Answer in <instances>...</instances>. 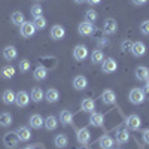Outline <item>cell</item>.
<instances>
[{
  "mask_svg": "<svg viewBox=\"0 0 149 149\" xmlns=\"http://www.w3.org/2000/svg\"><path fill=\"white\" fill-rule=\"evenodd\" d=\"M145 98H146V94L142 88H133L128 94V100L131 104H136V106H139L145 102Z\"/></svg>",
  "mask_w": 149,
  "mask_h": 149,
  "instance_id": "1",
  "label": "cell"
},
{
  "mask_svg": "<svg viewBox=\"0 0 149 149\" xmlns=\"http://www.w3.org/2000/svg\"><path fill=\"white\" fill-rule=\"evenodd\" d=\"M118 69V63L115 61V58H104L102 63V72L103 73H113Z\"/></svg>",
  "mask_w": 149,
  "mask_h": 149,
  "instance_id": "2",
  "label": "cell"
},
{
  "mask_svg": "<svg viewBox=\"0 0 149 149\" xmlns=\"http://www.w3.org/2000/svg\"><path fill=\"white\" fill-rule=\"evenodd\" d=\"M34 31H36V27H34L33 21H26L22 26H19V34L22 37H31Z\"/></svg>",
  "mask_w": 149,
  "mask_h": 149,
  "instance_id": "3",
  "label": "cell"
},
{
  "mask_svg": "<svg viewBox=\"0 0 149 149\" xmlns=\"http://www.w3.org/2000/svg\"><path fill=\"white\" fill-rule=\"evenodd\" d=\"M30 100H31V98H30V95L26 91H18L15 94V104L18 107H27Z\"/></svg>",
  "mask_w": 149,
  "mask_h": 149,
  "instance_id": "4",
  "label": "cell"
},
{
  "mask_svg": "<svg viewBox=\"0 0 149 149\" xmlns=\"http://www.w3.org/2000/svg\"><path fill=\"white\" fill-rule=\"evenodd\" d=\"M3 143H5L6 148H17L18 143H19V139H18L17 133H10V131L6 133L3 136Z\"/></svg>",
  "mask_w": 149,
  "mask_h": 149,
  "instance_id": "5",
  "label": "cell"
},
{
  "mask_svg": "<svg viewBox=\"0 0 149 149\" xmlns=\"http://www.w3.org/2000/svg\"><path fill=\"white\" fill-rule=\"evenodd\" d=\"M116 29H118V24L113 18H107L103 24V33L110 36V34H115L116 33Z\"/></svg>",
  "mask_w": 149,
  "mask_h": 149,
  "instance_id": "6",
  "label": "cell"
},
{
  "mask_svg": "<svg viewBox=\"0 0 149 149\" xmlns=\"http://www.w3.org/2000/svg\"><path fill=\"white\" fill-rule=\"evenodd\" d=\"M86 57H88V49H86V46L84 45H78L74 46L73 49V58L76 61H84Z\"/></svg>",
  "mask_w": 149,
  "mask_h": 149,
  "instance_id": "7",
  "label": "cell"
},
{
  "mask_svg": "<svg viewBox=\"0 0 149 149\" xmlns=\"http://www.w3.org/2000/svg\"><path fill=\"white\" fill-rule=\"evenodd\" d=\"M93 31H94L93 22H88V21L79 22V26H78V33H79L81 36H91Z\"/></svg>",
  "mask_w": 149,
  "mask_h": 149,
  "instance_id": "8",
  "label": "cell"
},
{
  "mask_svg": "<svg viewBox=\"0 0 149 149\" xmlns=\"http://www.w3.org/2000/svg\"><path fill=\"white\" fill-rule=\"evenodd\" d=\"M115 140H116L118 145H125V143H128V140H130V133H128V130H127V128H119V130H116Z\"/></svg>",
  "mask_w": 149,
  "mask_h": 149,
  "instance_id": "9",
  "label": "cell"
},
{
  "mask_svg": "<svg viewBox=\"0 0 149 149\" xmlns=\"http://www.w3.org/2000/svg\"><path fill=\"white\" fill-rule=\"evenodd\" d=\"M2 54H3V58H5L6 61H14V60L18 57L17 48H15V46H12V45L5 46V48H3V51H2Z\"/></svg>",
  "mask_w": 149,
  "mask_h": 149,
  "instance_id": "10",
  "label": "cell"
},
{
  "mask_svg": "<svg viewBox=\"0 0 149 149\" xmlns=\"http://www.w3.org/2000/svg\"><path fill=\"white\" fill-rule=\"evenodd\" d=\"M125 124L130 130H139L140 128V124H142V119L139 115H128L127 119H125Z\"/></svg>",
  "mask_w": 149,
  "mask_h": 149,
  "instance_id": "11",
  "label": "cell"
},
{
  "mask_svg": "<svg viewBox=\"0 0 149 149\" xmlns=\"http://www.w3.org/2000/svg\"><path fill=\"white\" fill-rule=\"evenodd\" d=\"M43 122H45V119H43L42 115H39V113H33V115L29 118V125H30L31 128H34V130L42 128V127H43Z\"/></svg>",
  "mask_w": 149,
  "mask_h": 149,
  "instance_id": "12",
  "label": "cell"
},
{
  "mask_svg": "<svg viewBox=\"0 0 149 149\" xmlns=\"http://www.w3.org/2000/svg\"><path fill=\"white\" fill-rule=\"evenodd\" d=\"M134 57H143L146 54V45L143 42H134L133 46H131V51H130Z\"/></svg>",
  "mask_w": 149,
  "mask_h": 149,
  "instance_id": "13",
  "label": "cell"
},
{
  "mask_svg": "<svg viewBox=\"0 0 149 149\" xmlns=\"http://www.w3.org/2000/svg\"><path fill=\"white\" fill-rule=\"evenodd\" d=\"M76 139H78V142H79L81 145H86V143L90 142V139H91V133H90V130L86 128V127L78 130V133H76Z\"/></svg>",
  "mask_w": 149,
  "mask_h": 149,
  "instance_id": "14",
  "label": "cell"
},
{
  "mask_svg": "<svg viewBox=\"0 0 149 149\" xmlns=\"http://www.w3.org/2000/svg\"><path fill=\"white\" fill-rule=\"evenodd\" d=\"M86 86H88V79H86L85 76H82V74H79V76H76L73 79V88L76 91H82L85 90Z\"/></svg>",
  "mask_w": 149,
  "mask_h": 149,
  "instance_id": "15",
  "label": "cell"
},
{
  "mask_svg": "<svg viewBox=\"0 0 149 149\" xmlns=\"http://www.w3.org/2000/svg\"><path fill=\"white\" fill-rule=\"evenodd\" d=\"M17 136H18V139H19V142H27V140H30L31 139V131H30V128L29 127H18L17 128Z\"/></svg>",
  "mask_w": 149,
  "mask_h": 149,
  "instance_id": "16",
  "label": "cell"
},
{
  "mask_svg": "<svg viewBox=\"0 0 149 149\" xmlns=\"http://www.w3.org/2000/svg\"><path fill=\"white\" fill-rule=\"evenodd\" d=\"M103 122H104V115L98 113V112H91L90 115V124L94 127H103Z\"/></svg>",
  "mask_w": 149,
  "mask_h": 149,
  "instance_id": "17",
  "label": "cell"
},
{
  "mask_svg": "<svg viewBox=\"0 0 149 149\" xmlns=\"http://www.w3.org/2000/svg\"><path fill=\"white\" fill-rule=\"evenodd\" d=\"M43 127L48 130V131H54L57 127H58V118L54 116V115H49L45 118V122H43Z\"/></svg>",
  "mask_w": 149,
  "mask_h": 149,
  "instance_id": "18",
  "label": "cell"
},
{
  "mask_svg": "<svg viewBox=\"0 0 149 149\" xmlns=\"http://www.w3.org/2000/svg\"><path fill=\"white\" fill-rule=\"evenodd\" d=\"M102 100L104 104H113L116 102V94L115 91H112V90H104L102 93Z\"/></svg>",
  "mask_w": 149,
  "mask_h": 149,
  "instance_id": "19",
  "label": "cell"
},
{
  "mask_svg": "<svg viewBox=\"0 0 149 149\" xmlns=\"http://www.w3.org/2000/svg\"><path fill=\"white\" fill-rule=\"evenodd\" d=\"M66 36V30L63 26H60V24H57V26H54L51 29V37L54 40H60V39H63V37Z\"/></svg>",
  "mask_w": 149,
  "mask_h": 149,
  "instance_id": "20",
  "label": "cell"
},
{
  "mask_svg": "<svg viewBox=\"0 0 149 149\" xmlns=\"http://www.w3.org/2000/svg\"><path fill=\"white\" fill-rule=\"evenodd\" d=\"M10 22L14 24V26H22L24 22H26V18H24V14L19 10H15V12H12V15H10Z\"/></svg>",
  "mask_w": 149,
  "mask_h": 149,
  "instance_id": "21",
  "label": "cell"
},
{
  "mask_svg": "<svg viewBox=\"0 0 149 149\" xmlns=\"http://www.w3.org/2000/svg\"><path fill=\"white\" fill-rule=\"evenodd\" d=\"M72 121H73V113H72L70 110L64 109V110L60 112V122L63 124L64 127L69 125V124H72Z\"/></svg>",
  "mask_w": 149,
  "mask_h": 149,
  "instance_id": "22",
  "label": "cell"
},
{
  "mask_svg": "<svg viewBox=\"0 0 149 149\" xmlns=\"http://www.w3.org/2000/svg\"><path fill=\"white\" fill-rule=\"evenodd\" d=\"M134 74H136V79L137 81H146L148 76H149V69L145 67V66H139L137 69L134 70Z\"/></svg>",
  "mask_w": 149,
  "mask_h": 149,
  "instance_id": "23",
  "label": "cell"
},
{
  "mask_svg": "<svg viewBox=\"0 0 149 149\" xmlns=\"http://www.w3.org/2000/svg\"><path fill=\"white\" fill-rule=\"evenodd\" d=\"M60 98V93L55 90V88H49L46 93H45V100L48 103H57Z\"/></svg>",
  "mask_w": 149,
  "mask_h": 149,
  "instance_id": "24",
  "label": "cell"
},
{
  "mask_svg": "<svg viewBox=\"0 0 149 149\" xmlns=\"http://www.w3.org/2000/svg\"><path fill=\"white\" fill-rule=\"evenodd\" d=\"M46 76H48V70H46L43 66H37V67L34 69V72H33V78H34L36 81H45Z\"/></svg>",
  "mask_w": 149,
  "mask_h": 149,
  "instance_id": "25",
  "label": "cell"
},
{
  "mask_svg": "<svg viewBox=\"0 0 149 149\" xmlns=\"http://www.w3.org/2000/svg\"><path fill=\"white\" fill-rule=\"evenodd\" d=\"M54 143H55V146L57 148H60V149H63V148H66V146H69V137L66 134H57L55 136V139H54Z\"/></svg>",
  "mask_w": 149,
  "mask_h": 149,
  "instance_id": "26",
  "label": "cell"
},
{
  "mask_svg": "<svg viewBox=\"0 0 149 149\" xmlns=\"http://www.w3.org/2000/svg\"><path fill=\"white\" fill-rule=\"evenodd\" d=\"M98 145H100L102 149H110L112 146H113V139H112L110 136L104 134V136H102V137L98 139Z\"/></svg>",
  "mask_w": 149,
  "mask_h": 149,
  "instance_id": "27",
  "label": "cell"
},
{
  "mask_svg": "<svg viewBox=\"0 0 149 149\" xmlns=\"http://www.w3.org/2000/svg\"><path fill=\"white\" fill-rule=\"evenodd\" d=\"M103 60H104V54H103L102 49H94L93 54H91V63H94V64H102Z\"/></svg>",
  "mask_w": 149,
  "mask_h": 149,
  "instance_id": "28",
  "label": "cell"
},
{
  "mask_svg": "<svg viewBox=\"0 0 149 149\" xmlns=\"http://www.w3.org/2000/svg\"><path fill=\"white\" fill-rule=\"evenodd\" d=\"M2 100L5 104H12L15 103V93L12 90H5L3 94H2Z\"/></svg>",
  "mask_w": 149,
  "mask_h": 149,
  "instance_id": "29",
  "label": "cell"
},
{
  "mask_svg": "<svg viewBox=\"0 0 149 149\" xmlns=\"http://www.w3.org/2000/svg\"><path fill=\"white\" fill-rule=\"evenodd\" d=\"M14 74H15V69L12 66H3L2 70H0V76L3 79H12Z\"/></svg>",
  "mask_w": 149,
  "mask_h": 149,
  "instance_id": "30",
  "label": "cell"
},
{
  "mask_svg": "<svg viewBox=\"0 0 149 149\" xmlns=\"http://www.w3.org/2000/svg\"><path fill=\"white\" fill-rule=\"evenodd\" d=\"M81 109L84 112H94V109H95L94 100H93V98H84L82 103H81Z\"/></svg>",
  "mask_w": 149,
  "mask_h": 149,
  "instance_id": "31",
  "label": "cell"
},
{
  "mask_svg": "<svg viewBox=\"0 0 149 149\" xmlns=\"http://www.w3.org/2000/svg\"><path fill=\"white\" fill-rule=\"evenodd\" d=\"M43 97H45V94H43V91H42L40 88H33V90H31L30 98H31V100H33L34 103L42 102V100H43Z\"/></svg>",
  "mask_w": 149,
  "mask_h": 149,
  "instance_id": "32",
  "label": "cell"
},
{
  "mask_svg": "<svg viewBox=\"0 0 149 149\" xmlns=\"http://www.w3.org/2000/svg\"><path fill=\"white\" fill-rule=\"evenodd\" d=\"M12 124V115L8 113V112H3L0 113V127H9Z\"/></svg>",
  "mask_w": 149,
  "mask_h": 149,
  "instance_id": "33",
  "label": "cell"
},
{
  "mask_svg": "<svg viewBox=\"0 0 149 149\" xmlns=\"http://www.w3.org/2000/svg\"><path fill=\"white\" fill-rule=\"evenodd\" d=\"M33 24H34L36 30H43L46 27V19H45L43 15H40V17H37V18H33Z\"/></svg>",
  "mask_w": 149,
  "mask_h": 149,
  "instance_id": "34",
  "label": "cell"
},
{
  "mask_svg": "<svg viewBox=\"0 0 149 149\" xmlns=\"http://www.w3.org/2000/svg\"><path fill=\"white\" fill-rule=\"evenodd\" d=\"M98 18V14L94 10V9H88L85 12V21H88V22H95Z\"/></svg>",
  "mask_w": 149,
  "mask_h": 149,
  "instance_id": "35",
  "label": "cell"
},
{
  "mask_svg": "<svg viewBox=\"0 0 149 149\" xmlns=\"http://www.w3.org/2000/svg\"><path fill=\"white\" fill-rule=\"evenodd\" d=\"M30 12H31L33 18H37V17H40V15H42L43 9H42V6H40V5H33V6H31V9H30Z\"/></svg>",
  "mask_w": 149,
  "mask_h": 149,
  "instance_id": "36",
  "label": "cell"
},
{
  "mask_svg": "<svg viewBox=\"0 0 149 149\" xmlns=\"http://www.w3.org/2000/svg\"><path fill=\"white\" fill-rule=\"evenodd\" d=\"M30 66H31V63H30L29 60H21L19 64H18V67H19V70H21L22 73L29 72V70H30Z\"/></svg>",
  "mask_w": 149,
  "mask_h": 149,
  "instance_id": "37",
  "label": "cell"
},
{
  "mask_svg": "<svg viewBox=\"0 0 149 149\" xmlns=\"http://www.w3.org/2000/svg\"><path fill=\"white\" fill-rule=\"evenodd\" d=\"M140 31H142L145 36H149V19H145V21L140 24Z\"/></svg>",
  "mask_w": 149,
  "mask_h": 149,
  "instance_id": "38",
  "label": "cell"
},
{
  "mask_svg": "<svg viewBox=\"0 0 149 149\" xmlns=\"http://www.w3.org/2000/svg\"><path fill=\"white\" fill-rule=\"evenodd\" d=\"M131 46H133V43H131V40H124L122 43H121V49L124 52H128V51H131Z\"/></svg>",
  "mask_w": 149,
  "mask_h": 149,
  "instance_id": "39",
  "label": "cell"
},
{
  "mask_svg": "<svg viewBox=\"0 0 149 149\" xmlns=\"http://www.w3.org/2000/svg\"><path fill=\"white\" fill-rule=\"evenodd\" d=\"M142 136H143V142L149 145V130H143L142 131Z\"/></svg>",
  "mask_w": 149,
  "mask_h": 149,
  "instance_id": "40",
  "label": "cell"
},
{
  "mask_svg": "<svg viewBox=\"0 0 149 149\" xmlns=\"http://www.w3.org/2000/svg\"><path fill=\"white\" fill-rule=\"evenodd\" d=\"M131 2L136 5V6H142V5H146L148 0H131Z\"/></svg>",
  "mask_w": 149,
  "mask_h": 149,
  "instance_id": "41",
  "label": "cell"
},
{
  "mask_svg": "<svg viewBox=\"0 0 149 149\" xmlns=\"http://www.w3.org/2000/svg\"><path fill=\"white\" fill-rule=\"evenodd\" d=\"M98 45H100V46L107 45V39H106V37H102V39H98Z\"/></svg>",
  "mask_w": 149,
  "mask_h": 149,
  "instance_id": "42",
  "label": "cell"
},
{
  "mask_svg": "<svg viewBox=\"0 0 149 149\" xmlns=\"http://www.w3.org/2000/svg\"><path fill=\"white\" fill-rule=\"evenodd\" d=\"M86 2H88L90 5H98V3L102 2V0H86Z\"/></svg>",
  "mask_w": 149,
  "mask_h": 149,
  "instance_id": "43",
  "label": "cell"
},
{
  "mask_svg": "<svg viewBox=\"0 0 149 149\" xmlns=\"http://www.w3.org/2000/svg\"><path fill=\"white\" fill-rule=\"evenodd\" d=\"M74 3H84V2H86V0H73Z\"/></svg>",
  "mask_w": 149,
  "mask_h": 149,
  "instance_id": "44",
  "label": "cell"
},
{
  "mask_svg": "<svg viewBox=\"0 0 149 149\" xmlns=\"http://www.w3.org/2000/svg\"><path fill=\"white\" fill-rule=\"evenodd\" d=\"M78 149H90V148H88V146H85V145H82V146H79Z\"/></svg>",
  "mask_w": 149,
  "mask_h": 149,
  "instance_id": "45",
  "label": "cell"
},
{
  "mask_svg": "<svg viewBox=\"0 0 149 149\" xmlns=\"http://www.w3.org/2000/svg\"><path fill=\"white\" fill-rule=\"evenodd\" d=\"M145 91H146V93H148V94H149V86H148V85H146V86H145Z\"/></svg>",
  "mask_w": 149,
  "mask_h": 149,
  "instance_id": "46",
  "label": "cell"
},
{
  "mask_svg": "<svg viewBox=\"0 0 149 149\" xmlns=\"http://www.w3.org/2000/svg\"><path fill=\"white\" fill-rule=\"evenodd\" d=\"M145 82H146V85H148V86H149V76H148V79H146V81H145Z\"/></svg>",
  "mask_w": 149,
  "mask_h": 149,
  "instance_id": "47",
  "label": "cell"
},
{
  "mask_svg": "<svg viewBox=\"0 0 149 149\" xmlns=\"http://www.w3.org/2000/svg\"><path fill=\"white\" fill-rule=\"evenodd\" d=\"M24 149H34L33 146H27V148H24Z\"/></svg>",
  "mask_w": 149,
  "mask_h": 149,
  "instance_id": "48",
  "label": "cell"
},
{
  "mask_svg": "<svg viewBox=\"0 0 149 149\" xmlns=\"http://www.w3.org/2000/svg\"><path fill=\"white\" fill-rule=\"evenodd\" d=\"M116 149H119V148H116Z\"/></svg>",
  "mask_w": 149,
  "mask_h": 149,
  "instance_id": "49",
  "label": "cell"
}]
</instances>
